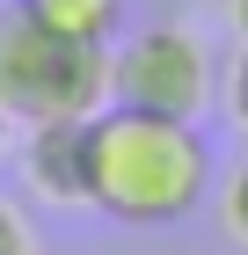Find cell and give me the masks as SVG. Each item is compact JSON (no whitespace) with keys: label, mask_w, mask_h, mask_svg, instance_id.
<instances>
[{"label":"cell","mask_w":248,"mask_h":255,"mask_svg":"<svg viewBox=\"0 0 248 255\" xmlns=\"http://www.w3.org/2000/svg\"><path fill=\"white\" fill-rule=\"evenodd\" d=\"M212 197V153L197 124L146 110L88 117V204L117 226H175Z\"/></svg>","instance_id":"cell-1"},{"label":"cell","mask_w":248,"mask_h":255,"mask_svg":"<svg viewBox=\"0 0 248 255\" xmlns=\"http://www.w3.org/2000/svg\"><path fill=\"white\" fill-rule=\"evenodd\" d=\"M0 110L22 124L44 117H95L110 110V51L58 44L22 15V0L0 15Z\"/></svg>","instance_id":"cell-2"},{"label":"cell","mask_w":248,"mask_h":255,"mask_svg":"<svg viewBox=\"0 0 248 255\" xmlns=\"http://www.w3.org/2000/svg\"><path fill=\"white\" fill-rule=\"evenodd\" d=\"M212 51L197 29H175V22H153L117 37L110 51V102L117 110H146V117H183L197 124L212 102Z\"/></svg>","instance_id":"cell-3"},{"label":"cell","mask_w":248,"mask_h":255,"mask_svg":"<svg viewBox=\"0 0 248 255\" xmlns=\"http://www.w3.org/2000/svg\"><path fill=\"white\" fill-rule=\"evenodd\" d=\"M22 182L44 204H88V117H44L22 146Z\"/></svg>","instance_id":"cell-4"},{"label":"cell","mask_w":248,"mask_h":255,"mask_svg":"<svg viewBox=\"0 0 248 255\" xmlns=\"http://www.w3.org/2000/svg\"><path fill=\"white\" fill-rule=\"evenodd\" d=\"M22 15L51 29L58 44H88V51H117L124 29V0H22Z\"/></svg>","instance_id":"cell-5"},{"label":"cell","mask_w":248,"mask_h":255,"mask_svg":"<svg viewBox=\"0 0 248 255\" xmlns=\"http://www.w3.org/2000/svg\"><path fill=\"white\" fill-rule=\"evenodd\" d=\"M219 234L234 248H248V160L227 175V190H219Z\"/></svg>","instance_id":"cell-6"},{"label":"cell","mask_w":248,"mask_h":255,"mask_svg":"<svg viewBox=\"0 0 248 255\" xmlns=\"http://www.w3.org/2000/svg\"><path fill=\"white\" fill-rule=\"evenodd\" d=\"M227 110H234V124H248V44L234 51V66H227Z\"/></svg>","instance_id":"cell-7"},{"label":"cell","mask_w":248,"mask_h":255,"mask_svg":"<svg viewBox=\"0 0 248 255\" xmlns=\"http://www.w3.org/2000/svg\"><path fill=\"white\" fill-rule=\"evenodd\" d=\"M0 255H29V226H22V212L0 197Z\"/></svg>","instance_id":"cell-8"},{"label":"cell","mask_w":248,"mask_h":255,"mask_svg":"<svg viewBox=\"0 0 248 255\" xmlns=\"http://www.w3.org/2000/svg\"><path fill=\"white\" fill-rule=\"evenodd\" d=\"M227 22H234V37L248 44V0H227Z\"/></svg>","instance_id":"cell-9"},{"label":"cell","mask_w":248,"mask_h":255,"mask_svg":"<svg viewBox=\"0 0 248 255\" xmlns=\"http://www.w3.org/2000/svg\"><path fill=\"white\" fill-rule=\"evenodd\" d=\"M7 124H15V117H7V110H0V146H7Z\"/></svg>","instance_id":"cell-10"},{"label":"cell","mask_w":248,"mask_h":255,"mask_svg":"<svg viewBox=\"0 0 248 255\" xmlns=\"http://www.w3.org/2000/svg\"><path fill=\"white\" fill-rule=\"evenodd\" d=\"M29 255H44V248H29Z\"/></svg>","instance_id":"cell-11"}]
</instances>
